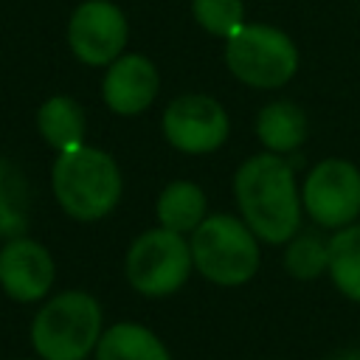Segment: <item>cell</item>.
<instances>
[{"instance_id": "cell-1", "label": "cell", "mask_w": 360, "mask_h": 360, "mask_svg": "<svg viewBox=\"0 0 360 360\" xmlns=\"http://www.w3.org/2000/svg\"><path fill=\"white\" fill-rule=\"evenodd\" d=\"M233 197L245 225L267 245H287L301 231V191L284 155H250L233 174Z\"/></svg>"}, {"instance_id": "cell-2", "label": "cell", "mask_w": 360, "mask_h": 360, "mask_svg": "<svg viewBox=\"0 0 360 360\" xmlns=\"http://www.w3.org/2000/svg\"><path fill=\"white\" fill-rule=\"evenodd\" d=\"M51 188L59 208L70 219L98 222L118 208L124 177L110 152L79 143L73 149L56 152L51 166Z\"/></svg>"}, {"instance_id": "cell-3", "label": "cell", "mask_w": 360, "mask_h": 360, "mask_svg": "<svg viewBox=\"0 0 360 360\" xmlns=\"http://www.w3.org/2000/svg\"><path fill=\"white\" fill-rule=\"evenodd\" d=\"M104 309L84 290H65L48 298L31 321V346L39 360H87L96 354Z\"/></svg>"}, {"instance_id": "cell-4", "label": "cell", "mask_w": 360, "mask_h": 360, "mask_svg": "<svg viewBox=\"0 0 360 360\" xmlns=\"http://www.w3.org/2000/svg\"><path fill=\"white\" fill-rule=\"evenodd\" d=\"M194 270L217 287H242L259 273V236L231 214H208L191 233Z\"/></svg>"}, {"instance_id": "cell-5", "label": "cell", "mask_w": 360, "mask_h": 360, "mask_svg": "<svg viewBox=\"0 0 360 360\" xmlns=\"http://www.w3.org/2000/svg\"><path fill=\"white\" fill-rule=\"evenodd\" d=\"M298 45L287 31L267 22H245L225 39V65L231 76L256 90L284 87L298 73Z\"/></svg>"}, {"instance_id": "cell-6", "label": "cell", "mask_w": 360, "mask_h": 360, "mask_svg": "<svg viewBox=\"0 0 360 360\" xmlns=\"http://www.w3.org/2000/svg\"><path fill=\"white\" fill-rule=\"evenodd\" d=\"M191 267V242L163 225L138 233L124 259V276L129 287L146 298L177 292L188 281Z\"/></svg>"}, {"instance_id": "cell-7", "label": "cell", "mask_w": 360, "mask_h": 360, "mask_svg": "<svg viewBox=\"0 0 360 360\" xmlns=\"http://www.w3.org/2000/svg\"><path fill=\"white\" fill-rule=\"evenodd\" d=\"M307 217L321 228H346L360 217V169L343 158L315 163L301 188Z\"/></svg>"}, {"instance_id": "cell-8", "label": "cell", "mask_w": 360, "mask_h": 360, "mask_svg": "<svg viewBox=\"0 0 360 360\" xmlns=\"http://www.w3.org/2000/svg\"><path fill=\"white\" fill-rule=\"evenodd\" d=\"M163 138L183 155H211L231 132L225 107L205 93H186L169 101L160 121Z\"/></svg>"}, {"instance_id": "cell-9", "label": "cell", "mask_w": 360, "mask_h": 360, "mask_svg": "<svg viewBox=\"0 0 360 360\" xmlns=\"http://www.w3.org/2000/svg\"><path fill=\"white\" fill-rule=\"evenodd\" d=\"M129 39V22L112 0H84L68 20V48L87 68L115 62Z\"/></svg>"}, {"instance_id": "cell-10", "label": "cell", "mask_w": 360, "mask_h": 360, "mask_svg": "<svg viewBox=\"0 0 360 360\" xmlns=\"http://www.w3.org/2000/svg\"><path fill=\"white\" fill-rule=\"evenodd\" d=\"M56 281V262L51 250L31 239L14 236L0 248V290L17 304L42 301Z\"/></svg>"}, {"instance_id": "cell-11", "label": "cell", "mask_w": 360, "mask_h": 360, "mask_svg": "<svg viewBox=\"0 0 360 360\" xmlns=\"http://www.w3.org/2000/svg\"><path fill=\"white\" fill-rule=\"evenodd\" d=\"M160 90V73L143 53H121L107 65L101 79V98L115 115H141L152 107Z\"/></svg>"}, {"instance_id": "cell-12", "label": "cell", "mask_w": 360, "mask_h": 360, "mask_svg": "<svg viewBox=\"0 0 360 360\" xmlns=\"http://www.w3.org/2000/svg\"><path fill=\"white\" fill-rule=\"evenodd\" d=\"M256 135L267 152L287 158L307 141V115L295 101H270L256 115Z\"/></svg>"}, {"instance_id": "cell-13", "label": "cell", "mask_w": 360, "mask_h": 360, "mask_svg": "<svg viewBox=\"0 0 360 360\" xmlns=\"http://www.w3.org/2000/svg\"><path fill=\"white\" fill-rule=\"evenodd\" d=\"M96 360H172V352L149 326L118 321L101 332Z\"/></svg>"}, {"instance_id": "cell-14", "label": "cell", "mask_w": 360, "mask_h": 360, "mask_svg": "<svg viewBox=\"0 0 360 360\" xmlns=\"http://www.w3.org/2000/svg\"><path fill=\"white\" fill-rule=\"evenodd\" d=\"M155 214L158 222L169 231L177 233H194L197 225L208 217V200L205 191L191 183V180H172L169 186H163V191L158 194L155 202Z\"/></svg>"}, {"instance_id": "cell-15", "label": "cell", "mask_w": 360, "mask_h": 360, "mask_svg": "<svg viewBox=\"0 0 360 360\" xmlns=\"http://www.w3.org/2000/svg\"><path fill=\"white\" fill-rule=\"evenodd\" d=\"M37 129L53 152L73 149V146L84 143V110L79 107L76 98L56 93L39 104Z\"/></svg>"}, {"instance_id": "cell-16", "label": "cell", "mask_w": 360, "mask_h": 360, "mask_svg": "<svg viewBox=\"0 0 360 360\" xmlns=\"http://www.w3.org/2000/svg\"><path fill=\"white\" fill-rule=\"evenodd\" d=\"M31 188L17 163L0 158V239L25 236L31 222Z\"/></svg>"}, {"instance_id": "cell-17", "label": "cell", "mask_w": 360, "mask_h": 360, "mask_svg": "<svg viewBox=\"0 0 360 360\" xmlns=\"http://www.w3.org/2000/svg\"><path fill=\"white\" fill-rule=\"evenodd\" d=\"M329 278L335 290L360 304V222L338 228L329 239Z\"/></svg>"}, {"instance_id": "cell-18", "label": "cell", "mask_w": 360, "mask_h": 360, "mask_svg": "<svg viewBox=\"0 0 360 360\" xmlns=\"http://www.w3.org/2000/svg\"><path fill=\"white\" fill-rule=\"evenodd\" d=\"M284 270L295 281H315L329 270V242L315 231H298L284 248Z\"/></svg>"}, {"instance_id": "cell-19", "label": "cell", "mask_w": 360, "mask_h": 360, "mask_svg": "<svg viewBox=\"0 0 360 360\" xmlns=\"http://www.w3.org/2000/svg\"><path fill=\"white\" fill-rule=\"evenodd\" d=\"M191 17L205 34L228 39L233 31L245 25V3L242 0H191Z\"/></svg>"}, {"instance_id": "cell-20", "label": "cell", "mask_w": 360, "mask_h": 360, "mask_svg": "<svg viewBox=\"0 0 360 360\" xmlns=\"http://www.w3.org/2000/svg\"><path fill=\"white\" fill-rule=\"evenodd\" d=\"M25 360H28V357H25Z\"/></svg>"}]
</instances>
